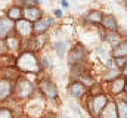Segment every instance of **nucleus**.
Wrapping results in <instances>:
<instances>
[{
    "instance_id": "obj_1",
    "label": "nucleus",
    "mask_w": 127,
    "mask_h": 118,
    "mask_svg": "<svg viewBox=\"0 0 127 118\" xmlns=\"http://www.w3.org/2000/svg\"><path fill=\"white\" fill-rule=\"evenodd\" d=\"M54 46H55V48L57 49V52H58L59 56H60V57H63L64 51H65V44H64V43H61V42H59V43L54 44Z\"/></svg>"
},
{
    "instance_id": "obj_2",
    "label": "nucleus",
    "mask_w": 127,
    "mask_h": 118,
    "mask_svg": "<svg viewBox=\"0 0 127 118\" xmlns=\"http://www.w3.org/2000/svg\"><path fill=\"white\" fill-rule=\"evenodd\" d=\"M54 14L57 16V17H61L62 16V12H61V10H55V12H54Z\"/></svg>"
},
{
    "instance_id": "obj_3",
    "label": "nucleus",
    "mask_w": 127,
    "mask_h": 118,
    "mask_svg": "<svg viewBox=\"0 0 127 118\" xmlns=\"http://www.w3.org/2000/svg\"><path fill=\"white\" fill-rule=\"evenodd\" d=\"M43 64H44L46 67H47V66H49V63H48V61H47L46 59H43Z\"/></svg>"
},
{
    "instance_id": "obj_4",
    "label": "nucleus",
    "mask_w": 127,
    "mask_h": 118,
    "mask_svg": "<svg viewBox=\"0 0 127 118\" xmlns=\"http://www.w3.org/2000/svg\"><path fill=\"white\" fill-rule=\"evenodd\" d=\"M61 3H62V5H63L64 7H68V3H67V2H66V1H61Z\"/></svg>"
}]
</instances>
